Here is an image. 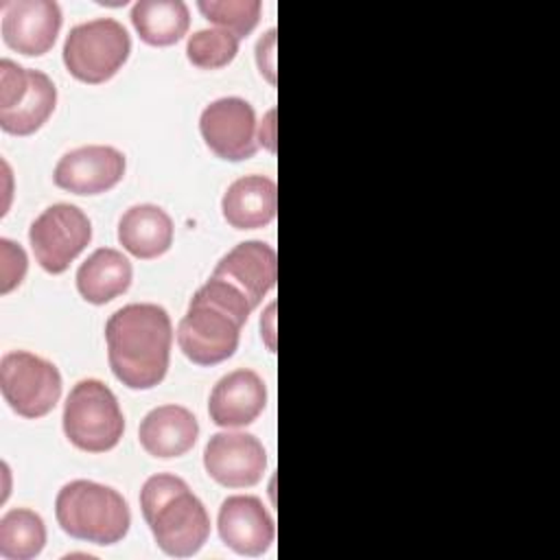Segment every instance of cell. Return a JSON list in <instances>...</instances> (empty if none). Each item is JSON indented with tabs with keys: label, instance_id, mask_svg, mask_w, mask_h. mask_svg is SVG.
Returning <instances> with one entry per match:
<instances>
[{
	"label": "cell",
	"instance_id": "8992f818",
	"mask_svg": "<svg viewBox=\"0 0 560 560\" xmlns=\"http://www.w3.org/2000/svg\"><path fill=\"white\" fill-rule=\"evenodd\" d=\"M131 39L114 18H96L70 28L63 42L66 70L81 83L109 81L129 59Z\"/></svg>",
	"mask_w": 560,
	"mask_h": 560
},
{
	"label": "cell",
	"instance_id": "52a82bcc",
	"mask_svg": "<svg viewBox=\"0 0 560 560\" xmlns=\"http://www.w3.org/2000/svg\"><path fill=\"white\" fill-rule=\"evenodd\" d=\"M0 389L18 416L35 420L59 402L61 374L55 363L33 352L11 350L0 361Z\"/></svg>",
	"mask_w": 560,
	"mask_h": 560
},
{
	"label": "cell",
	"instance_id": "8fae6325",
	"mask_svg": "<svg viewBox=\"0 0 560 560\" xmlns=\"http://www.w3.org/2000/svg\"><path fill=\"white\" fill-rule=\"evenodd\" d=\"M2 42L26 57H39L55 46L61 9L55 0H4L0 4Z\"/></svg>",
	"mask_w": 560,
	"mask_h": 560
},
{
	"label": "cell",
	"instance_id": "7a4b0ae2",
	"mask_svg": "<svg viewBox=\"0 0 560 560\" xmlns=\"http://www.w3.org/2000/svg\"><path fill=\"white\" fill-rule=\"evenodd\" d=\"M254 311L252 302L223 278L197 289L177 326V346L197 365H217L230 359L241 339V328Z\"/></svg>",
	"mask_w": 560,
	"mask_h": 560
},
{
	"label": "cell",
	"instance_id": "ac0fdd59",
	"mask_svg": "<svg viewBox=\"0 0 560 560\" xmlns=\"http://www.w3.org/2000/svg\"><path fill=\"white\" fill-rule=\"evenodd\" d=\"M118 243L136 258H158L173 245V219L155 203L131 206L118 221Z\"/></svg>",
	"mask_w": 560,
	"mask_h": 560
},
{
	"label": "cell",
	"instance_id": "277c9868",
	"mask_svg": "<svg viewBox=\"0 0 560 560\" xmlns=\"http://www.w3.org/2000/svg\"><path fill=\"white\" fill-rule=\"evenodd\" d=\"M55 516L68 536L92 545H116L127 536L131 525L125 497L90 479L68 481L57 492Z\"/></svg>",
	"mask_w": 560,
	"mask_h": 560
},
{
	"label": "cell",
	"instance_id": "d4e9b609",
	"mask_svg": "<svg viewBox=\"0 0 560 560\" xmlns=\"http://www.w3.org/2000/svg\"><path fill=\"white\" fill-rule=\"evenodd\" d=\"M28 88V68L11 59L0 61V112L15 107Z\"/></svg>",
	"mask_w": 560,
	"mask_h": 560
},
{
	"label": "cell",
	"instance_id": "5bb4252c",
	"mask_svg": "<svg viewBox=\"0 0 560 560\" xmlns=\"http://www.w3.org/2000/svg\"><path fill=\"white\" fill-rule=\"evenodd\" d=\"M267 407L265 381L254 370H234L217 381L208 398V413L217 427L252 424Z\"/></svg>",
	"mask_w": 560,
	"mask_h": 560
},
{
	"label": "cell",
	"instance_id": "d6986e66",
	"mask_svg": "<svg viewBox=\"0 0 560 560\" xmlns=\"http://www.w3.org/2000/svg\"><path fill=\"white\" fill-rule=\"evenodd\" d=\"M133 278L129 258L114 247L94 249L77 269V289L90 304H107L122 295Z\"/></svg>",
	"mask_w": 560,
	"mask_h": 560
},
{
	"label": "cell",
	"instance_id": "ffe728a7",
	"mask_svg": "<svg viewBox=\"0 0 560 560\" xmlns=\"http://www.w3.org/2000/svg\"><path fill=\"white\" fill-rule=\"evenodd\" d=\"M131 24L144 44L171 46L188 33L190 13L182 0H138Z\"/></svg>",
	"mask_w": 560,
	"mask_h": 560
},
{
	"label": "cell",
	"instance_id": "3957f363",
	"mask_svg": "<svg viewBox=\"0 0 560 560\" xmlns=\"http://www.w3.org/2000/svg\"><path fill=\"white\" fill-rule=\"evenodd\" d=\"M142 516L155 545L173 558L195 556L210 536V516L182 477L158 472L140 490Z\"/></svg>",
	"mask_w": 560,
	"mask_h": 560
},
{
	"label": "cell",
	"instance_id": "9c48e42d",
	"mask_svg": "<svg viewBox=\"0 0 560 560\" xmlns=\"http://www.w3.org/2000/svg\"><path fill=\"white\" fill-rule=\"evenodd\" d=\"M199 131L206 147L221 160L243 162L258 151L254 107L238 96H223L203 107Z\"/></svg>",
	"mask_w": 560,
	"mask_h": 560
},
{
	"label": "cell",
	"instance_id": "7402d4cb",
	"mask_svg": "<svg viewBox=\"0 0 560 560\" xmlns=\"http://www.w3.org/2000/svg\"><path fill=\"white\" fill-rule=\"evenodd\" d=\"M46 545V525L28 508H13L0 518V556L7 560H31Z\"/></svg>",
	"mask_w": 560,
	"mask_h": 560
},
{
	"label": "cell",
	"instance_id": "30bf717a",
	"mask_svg": "<svg viewBox=\"0 0 560 560\" xmlns=\"http://www.w3.org/2000/svg\"><path fill=\"white\" fill-rule=\"evenodd\" d=\"M203 468L225 488H252L262 479L267 451L252 433L221 431L203 448Z\"/></svg>",
	"mask_w": 560,
	"mask_h": 560
},
{
	"label": "cell",
	"instance_id": "44dd1931",
	"mask_svg": "<svg viewBox=\"0 0 560 560\" xmlns=\"http://www.w3.org/2000/svg\"><path fill=\"white\" fill-rule=\"evenodd\" d=\"M55 105L57 88L52 79L42 70L28 68L26 94L15 107L0 112V127L11 136H31L52 116Z\"/></svg>",
	"mask_w": 560,
	"mask_h": 560
},
{
	"label": "cell",
	"instance_id": "603a6c76",
	"mask_svg": "<svg viewBox=\"0 0 560 560\" xmlns=\"http://www.w3.org/2000/svg\"><path fill=\"white\" fill-rule=\"evenodd\" d=\"M238 37L223 28H199L186 42V57L201 70H219L234 61Z\"/></svg>",
	"mask_w": 560,
	"mask_h": 560
},
{
	"label": "cell",
	"instance_id": "cb8c5ba5",
	"mask_svg": "<svg viewBox=\"0 0 560 560\" xmlns=\"http://www.w3.org/2000/svg\"><path fill=\"white\" fill-rule=\"evenodd\" d=\"M197 9L208 22L236 35L238 39L249 35L260 20L258 0H199Z\"/></svg>",
	"mask_w": 560,
	"mask_h": 560
},
{
	"label": "cell",
	"instance_id": "484cf974",
	"mask_svg": "<svg viewBox=\"0 0 560 560\" xmlns=\"http://www.w3.org/2000/svg\"><path fill=\"white\" fill-rule=\"evenodd\" d=\"M0 254H2L0 293H9L11 289H15L24 280L28 258H26L24 249L18 243L9 241V238H0Z\"/></svg>",
	"mask_w": 560,
	"mask_h": 560
},
{
	"label": "cell",
	"instance_id": "2e32d148",
	"mask_svg": "<svg viewBox=\"0 0 560 560\" xmlns=\"http://www.w3.org/2000/svg\"><path fill=\"white\" fill-rule=\"evenodd\" d=\"M199 435V422L190 409L182 405H160L151 409L140 427L138 440L140 446L160 459L186 455Z\"/></svg>",
	"mask_w": 560,
	"mask_h": 560
},
{
	"label": "cell",
	"instance_id": "7c38bea8",
	"mask_svg": "<svg viewBox=\"0 0 560 560\" xmlns=\"http://www.w3.org/2000/svg\"><path fill=\"white\" fill-rule=\"evenodd\" d=\"M125 155L107 144H88L59 158L52 179L72 195H101L114 188L125 175Z\"/></svg>",
	"mask_w": 560,
	"mask_h": 560
},
{
	"label": "cell",
	"instance_id": "4fadbf2b",
	"mask_svg": "<svg viewBox=\"0 0 560 560\" xmlns=\"http://www.w3.org/2000/svg\"><path fill=\"white\" fill-rule=\"evenodd\" d=\"M217 529L225 547L249 558L262 556L276 538L273 518L254 494L228 497L219 508Z\"/></svg>",
	"mask_w": 560,
	"mask_h": 560
},
{
	"label": "cell",
	"instance_id": "4316f807",
	"mask_svg": "<svg viewBox=\"0 0 560 560\" xmlns=\"http://www.w3.org/2000/svg\"><path fill=\"white\" fill-rule=\"evenodd\" d=\"M256 61L260 74L276 83V28H269L256 44Z\"/></svg>",
	"mask_w": 560,
	"mask_h": 560
},
{
	"label": "cell",
	"instance_id": "ba28073f",
	"mask_svg": "<svg viewBox=\"0 0 560 560\" xmlns=\"http://www.w3.org/2000/svg\"><path fill=\"white\" fill-rule=\"evenodd\" d=\"M92 241L88 214L72 203H52L28 228V243L39 267L63 273Z\"/></svg>",
	"mask_w": 560,
	"mask_h": 560
},
{
	"label": "cell",
	"instance_id": "83f0119b",
	"mask_svg": "<svg viewBox=\"0 0 560 560\" xmlns=\"http://www.w3.org/2000/svg\"><path fill=\"white\" fill-rule=\"evenodd\" d=\"M273 118H276V112L269 109L265 120L258 127V144H262L269 151H276V122H273Z\"/></svg>",
	"mask_w": 560,
	"mask_h": 560
},
{
	"label": "cell",
	"instance_id": "5b68a950",
	"mask_svg": "<svg viewBox=\"0 0 560 560\" xmlns=\"http://www.w3.org/2000/svg\"><path fill=\"white\" fill-rule=\"evenodd\" d=\"M63 433L79 451H112L125 433V416L114 392L98 378L79 381L63 405Z\"/></svg>",
	"mask_w": 560,
	"mask_h": 560
},
{
	"label": "cell",
	"instance_id": "e0dca14e",
	"mask_svg": "<svg viewBox=\"0 0 560 560\" xmlns=\"http://www.w3.org/2000/svg\"><path fill=\"white\" fill-rule=\"evenodd\" d=\"M278 188L271 177L245 175L228 186L221 199L223 219L234 230H258L276 219Z\"/></svg>",
	"mask_w": 560,
	"mask_h": 560
},
{
	"label": "cell",
	"instance_id": "6da1fadb",
	"mask_svg": "<svg viewBox=\"0 0 560 560\" xmlns=\"http://www.w3.org/2000/svg\"><path fill=\"white\" fill-rule=\"evenodd\" d=\"M107 359L114 376L129 389H151L166 376L173 324L166 308L140 302L109 315L105 324Z\"/></svg>",
	"mask_w": 560,
	"mask_h": 560
},
{
	"label": "cell",
	"instance_id": "9a60e30c",
	"mask_svg": "<svg viewBox=\"0 0 560 560\" xmlns=\"http://www.w3.org/2000/svg\"><path fill=\"white\" fill-rule=\"evenodd\" d=\"M212 276L234 284L256 308L278 280L276 249L262 241H243L217 262Z\"/></svg>",
	"mask_w": 560,
	"mask_h": 560
}]
</instances>
